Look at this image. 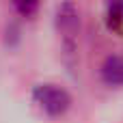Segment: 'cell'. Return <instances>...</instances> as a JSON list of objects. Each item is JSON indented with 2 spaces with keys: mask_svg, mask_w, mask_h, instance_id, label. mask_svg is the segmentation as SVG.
Segmentation results:
<instances>
[{
  "mask_svg": "<svg viewBox=\"0 0 123 123\" xmlns=\"http://www.w3.org/2000/svg\"><path fill=\"white\" fill-rule=\"evenodd\" d=\"M32 99L35 104L41 108L43 115L48 117H65L67 110L71 108V95L67 89H63L61 84H54V82H43V84H37L35 91H32Z\"/></svg>",
  "mask_w": 123,
  "mask_h": 123,
  "instance_id": "1",
  "label": "cell"
},
{
  "mask_svg": "<svg viewBox=\"0 0 123 123\" xmlns=\"http://www.w3.org/2000/svg\"><path fill=\"white\" fill-rule=\"evenodd\" d=\"M99 78L110 89H123V54H108L99 65Z\"/></svg>",
  "mask_w": 123,
  "mask_h": 123,
  "instance_id": "2",
  "label": "cell"
},
{
  "mask_svg": "<svg viewBox=\"0 0 123 123\" xmlns=\"http://www.w3.org/2000/svg\"><path fill=\"white\" fill-rule=\"evenodd\" d=\"M15 9L22 11V13H26V15H30V13H35V11L39 9V4H17Z\"/></svg>",
  "mask_w": 123,
  "mask_h": 123,
  "instance_id": "3",
  "label": "cell"
}]
</instances>
